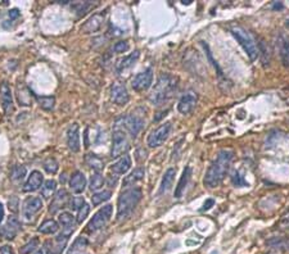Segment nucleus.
I'll list each match as a JSON object with an SVG mask.
<instances>
[{
    "instance_id": "8",
    "label": "nucleus",
    "mask_w": 289,
    "mask_h": 254,
    "mask_svg": "<svg viewBox=\"0 0 289 254\" xmlns=\"http://www.w3.org/2000/svg\"><path fill=\"white\" fill-rule=\"evenodd\" d=\"M117 123L123 127V130L129 132L131 138H137L138 134L142 131L144 126V118L139 114H130L123 117V118L118 119Z\"/></svg>"
},
{
    "instance_id": "21",
    "label": "nucleus",
    "mask_w": 289,
    "mask_h": 254,
    "mask_svg": "<svg viewBox=\"0 0 289 254\" xmlns=\"http://www.w3.org/2000/svg\"><path fill=\"white\" fill-rule=\"evenodd\" d=\"M139 56H140V53L138 52V50H135L134 53L129 54V56H123L122 59H120L118 62H117L116 64V71L118 73H122L125 72L126 69L131 68V67L137 63V60L139 59Z\"/></svg>"
},
{
    "instance_id": "35",
    "label": "nucleus",
    "mask_w": 289,
    "mask_h": 254,
    "mask_svg": "<svg viewBox=\"0 0 289 254\" xmlns=\"http://www.w3.org/2000/svg\"><path fill=\"white\" fill-rule=\"evenodd\" d=\"M26 167L25 166H17V167H14L13 171H12V180L16 182H20L22 181L25 178V176H26Z\"/></svg>"
},
{
    "instance_id": "10",
    "label": "nucleus",
    "mask_w": 289,
    "mask_h": 254,
    "mask_svg": "<svg viewBox=\"0 0 289 254\" xmlns=\"http://www.w3.org/2000/svg\"><path fill=\"white\" fill-rule=\"evenodd\" d=\"M153 83V69L148 68L143 72L138 73L137 76L131 80V86L135 91H145L150 87Z\"/></svg>"
},
{
    "instance_id": "38",
    "label": "nucleus",
    "mask_w": 289,
    "mask_h": 254,
    "mask_svg": "<svg viewBox=\"0 0 289 254\" xmlns=\"http://www.w3.org/2000/svg\"><path fill=\"white\" fill-rule=\"evenodd\" d=\"M87 245V240L85 238H83V236H80V238L77 239L75 243H73L72 248H71V252L70 253H76L77 251H80V249H83V248H85Z\"/></svg>"
},
{
    "instance_id": "34",
    "label": "nucleus",
    "mask_w": 289,
    "mask_h": 254,
    "mask_svg": "<svg viewBox=\"0 0 289 254\" xmlns=\"http://www.w3.org/2000/svg\"><path fill=\"white\" fill-rule=\"evenodd\" d=\"M58 169H59V165L54 158H48L47 161L44 162V169L50 175H56L58 172Z\"/></svg>"
},
{
    "instance_id": "29",
    "label": "nucleus",
    "mask_w": 289,
    "mask_h": 254,
    "mask_svg": "<svg viewBox=\"0 0 289 254\" xmlns=\"http://www.w3.org/2000/svg\"><path fill=\"white\" fill-rule=\"evenodd\" d=\"M111 197H112V192H111V190L98 192L91 197V203H93V205H95L96 207V205L102 204V203H104V201L110 200Z\"/></svg>"
},
{
    "instance_id": "40",
    "label": "nucleus",
    "mask_w": 289,
    "mask_h": 254,
    "mask_svg": "<svg viewBox=\"0 0 289 254\" xmlns=\"http://www.w3.org/2000/svg\"><path fill=\"white\" fill-rule=\"evenodd\" d=\"M85 204V200H84V198H81V197H75V198L71 199L70 201V208L72 209V211H79L83 205Z\"/></svg>"
},
{
    "instance_id": "20",
    "label": "nucleus",
    "mask_w": 289,
    "mask_h": 254,
    "mask_svg": "<svg viewBox=\"0 0 289 254\" xmlns=\"http://www.w3.org/2000/svg\"><path fill=\"white\" fill-rule=\"evenodd\" d=\"M85 186H87V177L84 175L83 172L76 171L71 176L70 180V188L75 194H81V193L85 190Z\"/></svg>"
},
{
    "instance_id": "5",
    "label": "nucleus",
    "mask_w": 289,
    "mask_h": 254,
    "mask_svg": "<svg viewBox=\"0 0 289 254\" xmlns=\"http://www.w3.org/2000/svg\"><path fill=\"white\" fill-rule=\"evenodd\" d=\"M127 132L121 127L118 123L116 122L115 125V131H113L112 136V150H111V157L112 158H118L122 157L123 153L127 152V149L130 148L129 145V139H127Z\"/></svg>"
},
{
    "instance_id": "45",
    "label": "nucleus",
    "mask_w": 289,
    "mask_h": 254,
    "mask_svg": "<svg viewBox=\"0 0 289 254\" xmlns=\"http://www.w3.org/2000/svg\"><path fill=\"white\" fill-rule=\"evenodd\" d=\"M213 204H215V200L213 199H207L206 203H204V205H203V208L201 209V211H208V209H211V208L213 207Z\"/></svg>"
},
{
    "instance_id": "44",
    "label": "nucleus",
    "mask_w": 289,
    "mask_h": 254,
    "mask_svg": "<svg viewBox=\"0 0 289 254\" xmlns=\"http://www.w3.org/2000/svg\"><path fill=\"white\" fill-rule=\"evenodd\" d=\"M0 254H14L13 248L10 245H1L0 247Z\"/></svg>"
},
{
    "instance_id": "13",
    "label": "nucleus",
    "mask_w": 289,
    "mask_h": 254,
    "mask_svg": "<svg viewBox=\"0 0 289 254\" xmlns=\"http://www.w3.org/2000/svg\"><path fill=\"white\" fill-rule=\"evenodd\" d=\"M20 220H18L16 216H10V217L8 218L7 224L4 225V226H1V228H0V235H1L4 239H7V240H13L17 236V234L20 232Z\"/></svg>"
},
{
    "instance_id": "1",
    "label": "nucleus",
    "mask_w": 289,
    "mask_h": 254,
    "mask_svg": "<svg viewBox=\"0 0 289 254\" xmlns=\"http://www.w3.org/2000/svg\"><path fill=\"white\" fill-rule=\"evenodd\" d=\"M231 159H233V152L231 150H226V149L220 150L217 158L213 161L212 165L209 166V169L206 172V176H204V180H203L207 188H217L223 182L226 173L229 171Z\"/></svg>"
},
{
    "instance_id": "3",
    "label": "nucleus",
    "mask_w": 289,
    "mask_h": 254,
    "mask_svg": "<svg viewBox=\"0 0 289 254\" xmlns=\"http://www.w3.org/2000/svg\"><path fill=\"white\" fill-rule=\"evenodd\" d=\"M143 193L139 188L127 189L120 194V198L117 200V220H123L125 217L135 209L139 201L142 200Z\"/></svg>"
},
{
    "instance_id": "36",
    "label": "nucleus",
    "mask_w": 289,
    "mask_h": 254,
    "mask_svg": "<svg viewBox=\"0 0 289 254\" xmlns=\"http://www.w3.org/2000/svg\"><path fill=\"white\" fill-rule=\"evenodd\" d=\"M91 7H93V4L89 3V1H83V3H77L73 5V8L76 9L79 16H84Z\"/></svg>"
},
{
    "instance_id": "11",
    "label": "nucleus",
    "mask_w": 289,
    "mask_h": 254,
    "mask_svg": "<svg viewBox=\"0 0 289 254\" xmlns=\"http://www.w3.org/2000/svg\"><path fill=\"white\" fill-rule=\"evenodd\" d=\"M0 104L7 115L13 112V94H12V89L7 81H3L0 84Z\"/></svg>"
},
{
    "instance_id": "2",
    "label": "nucleus",
    "mask_w": 289,
    "mask_h": 254,
    "mask_svg": "<svg viewBox=\"0 0 289 254\" xmlns=\"http://www.w3.org/2000/svg\"><path fill=\"white\" fill-rule=\"evenodd\" d=\"M177 77L170 73H163L158 77L156 85L153 87L149 95V100L153 106L160 107L169 102L173 96V92L176 90Z\"/></svg>"
},
{
    "instance_id": "7",
    "label": "nucleus",
    "mask_w": 289,
    "mask_h": 254,
    "mask_svg": "<svg viewBox=\"0 0 289 254\" xmlns=\"http://www.w3.org/2000/svg\"><path fill=\"white\" fill-rule=\"evenodd\" d=\"M171 130H173V123L171 122H165L157 127L156 130H153L148 135V139H146V144L149 148H158L166 141L169 139L170 134H171Z\"/></svg>"
},
{
    "instance_id": "26",
    "label": "nucleus",
    "mask_w": 289,
    "mask_h": 254,
    "mask_svg": "<svg viewBox=\"0 0 289 254\" xmlns=\"http://www.w3.org/2000/svg\"><path fill=\"white\" fill-rule=\"evenodd\" d=\"M144 175H145V172H144V169L139 167V169H135L129 176L125 177L123 180V186H130V185H135L138 184L139 181H142L144 178Z\"/></svg>"
},
{
    "instance_id": "28",
    "label": "nucleus",
    "mask_w": 289,
    "mask_h": 254,
    "mask_svg": "<svg viewBox=\"0 0 289 254\" xmlns=\"http://www.w3.org/2000/svg\"><path fill=\"white\" fill-rule=\"evenodd\" d=\"M57 190V181L54 180H48L43 184V188H41V195H43L44 199H50L54 195Z\"/></svg>"
},
{
    "instance_id": "16",
    "label": "nucleus",
    "mask_w": 289,
    "mask_h": 254,
    "mask_svg": "<svg viewBox=\"0 0 289 254\" xmlns=\"http://www.w3.org/2000/svg\"><path fill=\"white\" fill-rule=\"evenodd\" d=\"M197 104V95L194 92H186L185 95L180 98L179 103H177V111L181 114H188L194 109Z\"/></svg>"
},
{
    "instance_id": "27",
    "label": "nucleus",
    "mask_w": 289,
    "mask_h": 254,
    "mask_svg": "<svg viewBox=\"0 0 289 254\" xmlns=\"http://www.w3.org/2000/svg\"><path fill=\"white\" fill-rule=\"evenodd\" d=\"M39 232H41V234H45V235H52V234H56L57 231L59 230V225H58V222L54 221V220H47V221H44L43 224L39 226Z\"/></svg>"
},
{
    "instance_id": "23",
    "label": "nucleus",
    "mask_w": 289,
    "mask_h": 254,
    "mask_svg": "<svg viewBox=\"0 0 289 254\" xmlns=\"http://www.w3.org/2000/svg\"><path fill=\"white\" fill-rule=\"evenodd\" d=\"M175 176H176V169H169L165 175L162 177V182H161L160 190H158V194H165L171 189L173 184V180H175Z\"/></svg>"
},
{
    "instance_id": "46",
    "label": "nucleus",
    "mask_w": 289,
    "mask_h": 254,
    "mask_svg": "<svg viewBox=\"0 0 289 254\" xmlns=\"http://www.w3.org/2000/svg\"><path fill=\"white\" fill-rule=\"evenodd\" d=\"M9 17L10 18H17V17H20V10L18 9L9 10Z\"/></svg>"
},
{
    "instance_id": "9",
    "label": "nucleus",
    "mask_w": 289,
    "mask_h": 254,
    "mask_svg": "<svg viewBox=\"0 0 289 254\" xmlns=\"http://www.w3.org/2000/svg\"><path fill=\"white\" fill-rule=\"evenodd\" d=\"M43 209V200L39 197H31L27 198L22 207V215L26 221H31L39 212Z\"/></svg>"
},
{
    "instance_id": "37",
    "label": "nucleus",
    "mask_w": 289,
    "mask_h": 254,
    "mask_svg": "<svg viewBox=\"0 0 289 254\" xmlns=\"http://www.w3.org/2000/svg\"><path fill=\"white\" fill-rule=\"evenodd\" d=\"M231 182H233L234 186H238V188H243V186H248L247 181L243 178V176H240V173L238 171H235L231 176Z\"/></svg>"
},
{
    "instance_id": "25",
    "label": "nucleus",
    "mask_w": 289,
    "mask_h": 254,
    "mask_svg": "<svg viewBox=\"0 0 289 254\" xmlns=\"http://www.w3.org/2000/svg\"><path fill=\"white\" fill-rule=\"evenodd\" d=\"M278 46H279L280 59L286 67H289V39L280 36L278 39Z\"/></svg>"
},
{
    "instance_id": "32",
    "label": "nucleus",
    "mask_w": 289,
    "mask_h": 254,
    "mask_svg": "<svg viewBox=\"0 0 289 254\" xmlns=\"http://www.w3.org/2000/svg\"><path fill=\"white\" fill-rule=\"evenodd\" d=\"M39 244H40V240L37 238H33L31 239L27 244H25L24 247L21 248L20 249V253L21 254H31L32 252H35L39 248Z\"/></svg>"
},
{
    "instance_id": "39",
    "label": "nucleus",
    "mask_w": 289,
    "mask_h": 254,
    "mask_svg": "<svg viewBox=\"0 0 289 254\" xmlns=\"http://www.w3.org/2000/svg\"><path fill=\"white\" fill-rule=\"evenodd\" d=\"M89 212H90V205L85 203V204H84L83 207H81L80 209H79V215H77V222H79V224H81V222H83L84 220H85V218L87 217Z\"/></svg>"
},
{
    "instance_id": "18",
    "label": "nucleus",
    "mask_w": 289,
    "mask_h": 254,
    "mask_svg": "<svg viewBox=\"0 0 289 254\" xmlns=\"http://www.w3.org/2000/svg\"><path fill=\"white\" fill-rule=\"evenodd\" d=\"M44 177L41 175V172L39 171H32L31 175L29 176V180L26 181L24 186V192L25 193H31V192H36L39 189L43 186Z\"/></svg>"
},
{
    "instance_id": "12",
    "label": "nucleus",
    "mask_w": 289,
    "mask_h": 254,
    "mask_svg": "<svg viewBox=\"0 0 289 254\" xmlns=\"http://www.w3.org/2000/svg\"><path fill=\"white\" fill-rule=\"evenodd\" d=\"M111 99L117 106H125L130 100L129 92H127L126 86L121 83H115L111 86Z\"/></svg>"
},
{
    "instance_id": "4",
    "label": "nucleus",
    "mask_w": 289,
    "mask_h": 254,
    "mask_svg": "<svg viewBox=\"0 0 289 254\" xmlns=\"http://www.w3.org/2000/svg\"><path fill=\"white\" fill-rule=\"evenodd\" d=\"M230 32H231V35L234 36V39L239 43V45L244 49L247 56H249V59H257V56H259V48H257L256 43H255V40L252 39V36L240 26H233L231 27V30H230Z\"/></svg>"
},
{
    "instance_id": "42",
    "label": "nucleus",
    "mask_w": 289,
    "mask_h": 254,
    "mask_svg": "<svg viewBox=\"0 0 289 254\" xmlns=\"http://www.w3.org/2000/svg\"><path fill=\"white\" fill-rule=\"evenodd\" d=\"M49 245L50 241H48V243H45L43 247L39 248V249L35 252V254H52V248H49Z\"/></svg>"
},
{
    "instance_id": "43",
    "label": "nucleus",
    "mask_w": 289,
    "mask_h": 254,
    "mask_svg": "<svg viewBox=\"0 0 289 254\" xmlns=\"http://www.w3.org/2000/svg\"><path fill=\"white\" fill-rule=\"evenodd\" d=\"M9 209L12 212H14V213H16V212L18 211V199H17L16 197H14V198H12L9 200Z\"/></svg>"
},
{
    "instance_id": "6",
    "label": "nucleus",
    "mask_w": 289,
    "mask_h": 254,
    "mask_svg": "<svg viewBox=\"0 0 289 254\" xmlns=\"http://www.w3.org/2000/svg\"><path fill=\"white\" fill-rule=\"evenodd\" d=\"M113 213V205L107 204L103 208H100L99 211L96 212L93 218L90 220L89 224L87 226V230L89 232H96V231L102 230L108 222H110L111 217Z\"/></svg>"
},
{
    "instance_id": "33",
    "label": "nucleus",
    "mask_w": 289,
    "mask_h": 254,
    "mask_svg": "<svg viewBox=\"0 0 289 254\" xmlns=\"http://www.w3.org/2000/svg\"><path fill=\"white\" fill-rule=\"evenodd\" d=\"M37 102L40 104V107L45 111H52L56 104V98L54 96H39Z\"/></svg>"
},
{
    "instance_id": "47",
    "label": "nucleus",
    "mask_w": 289,
    "mask_h": 254,
    "mask_svg": "<svg viewBox=\"0 0 289 254\" xmlns=\"http://www.w3.org/2000/svg\"><path fill=\"white\" fill-rule=\"evenodd\" d=\"M282 226L284 228H289V215L282 221Z\"/></svg>"
},
{
    "instance_id": "41",
    "label": "nucleus",
    "mask_w": 289,
    "mask_h": 254,
    "mask_svg": "<svg viewBox=\"0 0 289 254\" xmlns=\"http://www.w3.org/2000/svg\"><path fill=\"white\" fill-rule=\"evenodd\" d=\"M129 49L130 45L127 41H118V43H116L115 46H113V50H115L116 53H126Z\"/></svg>"
},
{
    "instance_id": "14",
    "label": "nucleus",
    "mask_w": 289,
    "mask_h": 254,
    "mask_svg": "<svg viewBox=\"0 0 289 254\" xmlns=\"http://www.w3.org/2000/svg\"><path fill=\"white\" fill-rule=\"evenodd\" d=\"M67 145L73 153L80 150V127L77 123H72L67 130Z\"/></svg>"
},
{
    "instance_id": "19",
    "label": "nucleus",
    "mask_w": 289,
    "mask_h": 254,
    "mask_svg": "<svg viewBox=\"0 0 289 254\" xmlns=\"http://www.w3.org/2000/svg\"><path fill=\"white\" fill-rule=\"evenodd\" d=\"M58 221H59L60 226H62V234L66 235L70 238V235L73 231V224H75V216L70 212H62L58 216Z\"/></svg>"
},
{
    "instance_id": "31",
    "label": "nucleus",
    "mask_w": 289,
    "mask_h": 254,
    "mask_svg": "<svg viewBox=\"0 0 289 254\" xmlns=\"http://www.w3.org/2000/svg\"><path fill=\"white\" fill-rule=\"evenodd\" d=\"M87 163L91 167V169H95L96 172L102 171L104 169V162L95 154H87Z\"/></svg>"
},
{
    "instance_id": "22",
    "label": "nucleus",
    "mask_w": 289,
    "mask_h": 254,
    "mask_svg": "<svg viewBox=\"0 0 289 254\" xmlns=\"http://www.w3.org/2000/svg\"><path fill=\"white\" fill-rule=\"evenodd\" d=\"M131 163H133V162H131V157L125 154L122 155L116 163H113L112 167H111V171H112L113 173H116V175H125V173L130 169V167H131Z\"/></svg>"
},
{
    "instance_id": "17",
    "label": "nucleus",
    "mask_w": 289,
    "mask_h": 254,
    "mask_svg": "<svg viewBox=\"0 0 289 254\" xmlns=\"http://www.w3.org/2000/svg\"><path fill=\"white\" fill-rule=\"evenodd\" d=\"M104 21V16L103 14L96 13L94 16H91L87 22L84 23L83 26H81V31L84 33H94L96 31L100 30V27L103 25Z\"/></svg>"
},
{
    "instance_id": "15",
    "label": "nucleus",
    "mask_w": 289,
    "mask_h": 254,
    "mask_svg": "<svg viewBox=\"0 0 289 254\" xmlns=\"http://www.w3.org/2000/svg\"><path fill=\"white\" fill-rule=\"evenodd\" d=\"M68 201H70V194L64 189H62V190L57 192V194L54 195L53 200L50 203L49 212L52 215H56L59 209H62V208H64L68 204Z\"/></svg>"
},
{
    "instance_id": "48",
    "label": "nucleus",
    "mask_w": 289,
    "mask_h": 254,
    "mask_svg": "<svg viewBox=\"0 0 289 254\" xmlns=\"http://www.w3.org/2000/svg\"><path fill=\"white\" fill-rule=\"evenodd\" d=\"M4 218V208L3 205H1V203H0V224H1V221H3Z\"/></svg>"
},
{
    "instance_id": "24",
    "label": "nucleus",
    "mask_w": 289,
    "mask_h": 254,
    "mask_svg": "<svg viewBox=\"0 0 289 254\" xmlns=\"http://www.w3.org/2000/svg\"><path fill=\"white\" fill-rule=\"evenodd\" d=\"M190 176H192V169L188 166V167H185V169L183 171V175H181V177H180L179 184H177L176 189H175V198L176 199L181 198V195H183L184 190H185L186 185H188V182H189Z\"/></svg>"
},
{
    "instance_id": "49",
    "label": "nucleus",
    "mask_w": 289,
    "mask_h": 254,
    "mask_svg": "<svg viewBox=\"0 0 289 254\" xmlns=\"http://www.w3.org/2000/svg\"><path fill=\"white\" fill-rule=\"evenodd\" d=\"M183 4H188L189 5V4H192V1L190 0H183Z\"/></svg>"
},
{
    "instance_id": "30",
    "label": "nucleus",
    "mask_w": 289,
    "mask_h": 254,
    "mask_svg": "<svg viewBox=\"0 0 289 254\" xmlns=\"http://www.w3.org/2000/svg\"><path fill=\"white\" fill-rule=\"evenodd\" d=\"M104 185V176L100 173V172H95L91 178H90V190L91 192H96L99 190L100 188H103Z\"/></svg>"
}]
</instances>
